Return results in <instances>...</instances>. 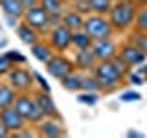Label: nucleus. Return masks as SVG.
I'll return each instance as SVG.
<instances>
[{
  "label": "nucleus",
  "mask_w": 147,
  "mask_h": 138,
  "mask_svg": "<svg viewBox=\"0 0 147 138\" xmlns=\"http://www.w3.org/2000/svg\"><path fill=\"white\" fill-rule=\"evenodd\" d=\"M30 50H31V53H33V57L37 59V61H40V63H48L50 59L53 57V48H52V44H44V43H35L33 46H30Z\"/></svg>",
  "instance_id": "nucleus-18"
},
{
  "label": "nucleus",
  "mask_w": 147,
  "mask_h": 138,
  "mask_svg": "<svg viewBox=\"0 0 147 138\" xmlns=\"http://www.w3.org/2000/svg\"><path fill=\"white\" fill-rule=\"evenodd\" d=\"M61 22L64 26L68 28V30H72V31H77V30H83V24H85V18H83V15L79 11H68V13H64L63 18H61Z\"/></svg>",
  "instance_id": "nucleus-19"
},
{
  "label": "nucleus",
  "mask_w": 147,
  "mask_h": 138,
  "mask_svg": "<svg viewBox=\"0 0 147 138\" xmlns=\"http://www.w3.org/2000/svg\"><path fill=\"white\" fill-rule=\"evenodd\" d=\"M145 57L147 55L142 52L136 44H125L119 50V59H121L123 63H127L129 66H138V64H142L145 61Z\"/></svg>",
  "instance_id": "nucleus-11"
},
{
  "label": "nucleus",
  "mask_w": 147,
  "mask_h": 138,
  "mask_svg": "<svg viewBox=\"0 0 147 138\" xmlns=\"http://www.w3.org/2000/svg\"><path fill=\"white\" fill-rule=\"evenodd\" d=\"M129 79H131V83H134V85H144L145 77L142 72H132V74H129Z\"/></svg>",
  "instance_id": "nucleus-31"
},
{
  "label": "nucleus",
  "mask_w": 147,
  "mask_h": 138,
  "mask_svg": "<svg viewBox=\"0 0 147 138\" xmlns=\"http://www.w3.org/2000/svg\"><path fill=\"white\" fill-rule=\"evenodd\" d=\"M17 35H18V39L28 46H33L35 43H39V31H37L35 28H31L28 22H22V24L17 26Z\"/></svg>",
  "instance_id": "nucleus-14"
},
{
  "label": "nucleus",
  "mask_w": 147,
  "mask_h": 138,
  "mask_svg": "<svg viewBox=\"0 0 147 138\" xmlns=\"http://www.w3.org/2000/svg\"><path fill=\"white\" fill-rule=\"evenodd\" d=\"M76 68V63H72L70 59H66L64 55H53L48 63H46V70L55 79H64L66 76H70Z\"/></svg>",
  "instance_id": "nucleus-6"
},
{
  "label": "nucleus",
  "mask_w": 147,
  "mask_h": 138,
  "mask_svg": "<svg viewBox=\"0 0 147 138\" xmlns=\"http://www.w3.org/2000/svg\"><path fill=\"white\" fill-rule=\"evenodd\" d=\"M121 101H140L142 99V94L140 92H134V90H127L121 94V98H119Z\"/></svg>",
  "instance_id": "nucleus-30"
},
{
  "label": "nucleus",
  "mask_w": 147,
  "mask_h": 138,
  "mask_svg": "<svg viewBox=\"0 0 147 138\" xmlns=\"http://www.w3.org/2000/svg\"><path fill=\"white\" fill-rule=\"evenodd\" d=\"M142 74H144V77H145V79H147V64H145V66L144 68H142V70H140Z\"/></svg>",
  "instance_id": "nucleus-37"
},
{
  "label": "nucleus",
  "mask_w": 147,
  "mask_h": 138,
  "mask_svg": "<svg viewBox=\"0 0 147 138\" xmlns=\"http://www.w3.org/2000/svg\"><path fill=\"white\" fill-rule=\"evenodd\" d=\"M0 7H2L4 15L17 17V18L24 17V13H26V9H24L20 0H0Z\"/></svg>",
  "instance_id": "nucleus-17"
},
{
  "label": "nucleus",
  "mask_w": 147,
  "mask_h": 138,
  "mask_svg": "<svg viewBox=\"0 0 147 138\" xmlns=\"http://www.w3.org/2000/svg\"><path fill=\"white\" fill-rule=\"evenodd\" d=\"M0 120H2V123L7 127L9 133H18L20 129H24V125H26L24 116L15 109V105L0 109Z\"/></svg>",
  "instance_id": "nucleus-9"
},
{
  "label": "nucleus",
  "mask_w": 147,
  "mask_h": 138,
  "mask_svg": "<svg viewBox=\"0 0 147 138\" xmlns=\"http://www.w3.org/2000/svg\"><path fill=\"white\" fill-rule=\"evenodd\" d=\"M13 68V63L7 59L6 53H0V76H7V72Z\"/></svg>",
  "instance_id": "nucleus-27"
},
{
  "label": "nucleus",
  "mask_w": 147,
  "mask_h": 138,
  "mask_svg": "<svg viewBox=\"0 0 147 138\" xmlns=\"http://www.w3.org/2000/svg\"><path fill=\"white\" fill-rule=\"evenodd\" d=\"M83 30H85L94 41H98V39H110L112 33H114V28H112V24H110V20L105 18V15H98V13L85 18Z\"/></svg>",
  "instance_id": "nucleus-3"
},
{
  "label": "nucleus",
  "mask_w": 147,
  "mask_h": 138,
  "mask_svg": "<svg viewBox=\"0 0 147 138\" xmlns=\"http://www.w3.org/2000/svg\"><path fill=\"white\" fill-rule=\"evenodd\" d=\"M6 20H7V26H9V28H17V26H18V18H17V17L6 15Z\"/></svg>",
  "instance_id": "nucleus-34"
},
{
  "label": "nucleus",
  "mask_w": 147,
  "mask_h": 138,
  "mask_svg": "<svg viewBox=\"0 0 147 138\" xmlns=\"http://www.w3.org/2000/svg\"><path fill=\"white\" fill-rule=\"evenodd\" d=\"M112 2H119V0H112Z\"/></svg>",
  "instance_id": "nucleus-39"
},
{
  "label": "nucleus",
  "mask_w": 147,
  "mask_h": 138,
  "mask_svg": "<svg viewBox=\"0 0 147 138\" xmlns=\"http://www.w3.org/2000/svg\"><path fill=\"white\" fill-rule=\"evenodd\" d=\"M72 44L76 46L77 50H88V48H92V44H94V39H92L85 30H77V31H74V35H72Z\"/></svg>",
  "instance_id": "nucleus-20"
},
{
  "label": "nucleus",
  "mask_w": 147,
  "mask_h": 138,
  "mask_svg": "<svg viewBox=\"0 0 147 138\" xmlns=\"http://www.w3.org/2000/svg\"><path fill=\"white\" fill-rule=\"evenodd\" d=\"M39 135L42 136H50V138H57V136H63L64 131L61 127V123L57 122V118H48L46 122L40 123L39 127Z\"/></svg>",
  "instance_id": "nucleus-15"
},
{
  "label": "nucleus",
  "mask_w": 147,
  "mask_h": 138,
  "mask_svg": "<svg viewBox=\"0 0 147 138\" xmlns=\"http://www.w3.org/2000/svg\"><path fill=\"white\" fill-rule=\"evenodd\" d=\"M77 99H79V103H85V105H96L98 103V94L96 92H85V94H79L77 96Z\"/></svg>",
  "instance_id": "nucleus-26"
},
{
  "label": "nucleus",
  "mask_w": 147,
  "mask_h": 138,
  "mask_svg": "<svg viewBox=\"0 0 147 138\" xmlns=\"http://www.w3.org/2000/svg\"><path fill=\"white\" fill-rule=\"evenodd\" d=\"M72 35H74L72 30H68L64 24H57L53 26L52 33H50V44L55 52H64L72 46Z\"/></svg>",
  "instance_id": "nucleus-7"
},
{
  "label": "nucleus",
  "mask_w": 147,
  "mask_h": 138,
  "mask_svg": "<svg viewBox=\"0 0 147 138\" xmlns=\"http://www.w3.org/2000/svg\"><path fill=\"white\" fill-rule=\"evenodd\" d=\"M40 6L52 17V26H57L55 22L63 18V2L61 0H40Z\"/></svg>",
  "instance_id": "nucleus-16"
},
{
  "label": "nucleus",
  "mask_w": 147,
  "mask_h": 138,
  "mask_svg": "<svg viewBox=\"0 0 147 138\" xmlns=\"http://www.w3.org/2000/svg\"><path fill=\"white\" fill-rule=\"evenodd\" d=\"M15 109L22 114V116H24L26 122H30V123H39V122H42V120H44V114L40 112V109H39V105H37L35 98H30L28 94L17 96Z\"/></svg>",
  "instance_id": "nucleus-4"
},
{
  "label": "nucleus",
  "mask_w": 147,
  "mask_h": 138,
  "mask_svg": "<svg viewBox=\"0 0 147 138\" xmlns=\"http://www.w3.org/2000/svg\"><path fill=\"white\" fill-rule=\"evenodd\" d=\"M129 68L131 66L123 63L119 55H116L110 61H98V64L94 66V76L99 83L101 90L112 92L123 83V76L129 72Z\"/></svg>",
  "instance_id": "nucleus-1"
},
{
  "label": "nucleus",
  "mask_w": 147,
  "mask_h": 138,
  "mask_svg": "<svg viewBox=\"0 0 147 138\" xmlns=\"http://www.w3.org/2000/svg\"><path fill=\"white\" fill-rule=\"evenodd\" d=\"M136 15H138V4L134 0H119L109 11V20L114 30L123 31L134 24Z\"/></svg>",
  "instance_id": "nucleus-2"
},
{
  "label": "nucleus",
  "mask_w": 147,
  "mask_h": 138,
  "mask_svg": "<svg viewBox=\"0 0 147 138\" xmlns=\"http://www.w3.org/2000/svg\"><path fill=\"white\" fill-rule=\"evenodd\" d=\"M92 52L98 61H110L118 55V46L110 39H98L92 44Z\"/></svg>",
  "instance_id": "nucleus-10"
},
{
  "label": "nucleus",
  "mask_w": 147,
  "mask_h": 138,
  "mask_svg": "<svg viewBox=\"0 0 147 138\" xmlns=\"http://www.w3.org/2000/svg\"><path fill=\"white\" fill-rule=\"evenodd\" d=\"M6 55H7V59H9L13 64H17V63H18V64L26 63V57H24L20 52H18V50H9V52H6Z\"/></svg>",
  "instance_id": "nucleus-29"
},
{
  "label": "nucleus",
  "mask_w": 147,
  "mask_h": 138,
  "mask_svg": "<svg viewBox=\"0 0 147 138\" xmlns=\"http://www.w3.org/2000/svg\"><path fill=\"white\" fill-rule=\"evenodd\" d=\"M90 9L98 15H109V11L112 9V0H88Z\"/></svg>",
  "instance_id": "nucleus-23"
},
{
  "label": "nucleus",
  "mask_w": 147,
  "mask_h": 138,
  "mask_svg": "<svg viewBox=\"0 0 147 138\" xmlns=\"http://www.w3.org/2000/svg\"><path fill=\"white\" fill-rule=\"evenodd\" d=\"M33 77H35V81L39 83V87H40V90H44V92H50V85H48V81L44 79L42 76H40V74H33Z\"/></svg>",
  "instance_id": "nucleus-32"
},
{
  "label": "nucleus",
  "mask_w": 147,
  "mask_h": 138,
  "mask_svg": "<svg viewBox=\"0 0 147 138\" xmlns=\"http://www.w3.org/2000/svg\"><path fill=\"white\" fill-rule=\"evenodd\" d=\"M136 4H142V6H147V0H134Z\"/></svg>",
  "instance_id": "nucleus-38"
},
{
  "label": "nucleus",
  "mask_w": 147,
  "mask_h": 138,
  "mask_svg": "<svg viewBox=\"0 0 147 138\" xmlns=\"http://www.w3.org/2000/svg\"><path fill=\"white\" fill-rule=\"evenodd\" d=\"M132 44H136L138 48H140L142 52L147 55V33H136V35H134V41H132Z\"/></svg>",
  "instance_id": "nucleus-28"
},
{
  "label": "nucleus",
  "mask_w": 147,
  "mask_h": 138,
  "mask_svg": "<svg viewBox=\"0 0 147 138\" xmlns=\"http://www.w3.org/2000/svg\"><path fill=\"white\" fill-rule=\"evenodd\" d=\"M127 136H131V138H140V136H144L140 131H127Z\"/></svg>",
  "instance_id": "nucleus-36"
},
{
  "label": "nucleus",
  "mask_w": 147,
  "mask_h": 138,
  "mask_svg": "<svg viewBox=\"0 0 147 138\" xmlns=\"http://www.w3.org/2000/svg\"><path fill=\"white\" fill-rule=\"evenodd\" d=\"M20 2H22V6H24V9H30L33 6H39L40 0H20Z\"/></svg>",
  "instance_id": "nucleus-33"
},
{
  "label": "nucleus",
  "mask_w": 147,
  "mask_h": 138,
  "mask_svg": "<svg viewBox=\"0 0 147 138\" xmlns=\"http://www.w3.org/2000/svg\"><path fill=\"white\" fill-rule=\"evenodd\" d=\"M61 85H63V89H66L70 92H79V90H83V77L72 72L70 76L61 79Z\"/></svg>",
  "instance_id": "nucleus-22"
},
{
  "label": "nucleus",
  "mask_w": 147,
  "mask_h": 138,
  "mask_svg": "<svg viewBox=\"0 0 147 138\" xmlns=\"http://www.w3.org/2000/svg\"><path fill=\"white\" fill-rule=\"evenodd\" d=\"M134 26H136V31H138V33H147V6L138 11L136 20H134Z\"/></svg>",
  "instance_id": "nucleus-24"
},
{
  "label": "nucleus",
  "mask_w": 147,
  "mask_h": 138,
  "mask_svg": "<svg viewBox=\"0 0 147 138\" xmlns=\"http://www.w3.org/2000/svg\"><path fill=\"white\" fill-rule=\"evenodd\" d=\"M9 135H11V133L7 131V127L4 125V123H2V120H0V138H6V136H9Z\"/></svg>",
  "instance_id": "nucleus-35"
},
{
  "label": "nucleus",
  "mask_w": 147,
  "mask_h": 138,
  "mask_svg": "<svg viewBox=\"0 0 147 138\" xmlns=\"http://www.w3.org/2000/svg\"><path fill=\"white\" fill-rule=\"evenodd\" d=\"M33 98L37 101V105H39L40 112L44 114V118H59V110H57V107H55V103H53L52 96H50V92L40 90V92H37Z\"/></svg>",
  "instance_id": "nucleus-12"
},
{
  "label": "nucleus",
  "mask_w": 147,
  "mask_h": 138,
  "mask_svg": "<svg viewBox=\"0 0 147 138\" xmlns=\"http://www.w3.org/2000/svg\"><path fill=\"white\" fill-rule=\"evenodd\" d=\"M24 22H28L31 28H35L39 33H42V31H48L50 28H52V17L48 15V11L40 6H33L30 9H26L24 13Z\"/></svg>",
  "instance_id": "nucleus-5"
},
{
  "label": "nucleus",
  "mask_w": 147,
  "mask_h": 138,
  "mask_svg": "<svg viewBox=\"0 0 147 138\" xmlns=\"http://www.w3.org/2000/svg\"><path fill=\"white\" fill-rule=\"evenodd\" d=\"M7 77H9V83H11V87L18 92H26L30 90L31 87H33V74H30V70H26V68H11V70L7 72Z\"/></svg>",
  "instance_id": "nucleus-8"
},
{
  "label": "nucleus",
  "mask_w": 147,
  "mask_h": 138,
  "mask_svg": "<svg viewBox=\"0 0 147 138\" xmlns=\"http://www.w3.org/2000/svg\"><path fill=\"white\" fill-rule=\"evenodd\" d=\"M74 63H76V68H79V70H90V68H94L98 64V59H96L92 48L77 50L76 57H74Z\"/></svg>",
  "instance_id": "nucleus-13"
},
{
  "label": "nucleus",
  "mask_w": 147,
  "mask_h": 138,
  "mask_svg": "<svg viewBox=\"0 0 147 138\" xmlns=\"http://www.w3.org/2000/svg\"><path fill=\"white\" fill-rule=\"evenodd\" d=\"M83 90L85 92H98V90H101L96 76H85L83 77Z\"/></svg>",
  "instance_id": "nucleus-25"
},
{
  "label": "nucleus",
  "mask_w": 147,
  "mask_h": 138,
  "mask_svg": "<svg viewBox=\"0 0 147 138\" xmlns=\"http://www.w3.org/2000/svg\"><path fill=\"white\" fill-rule=\"evenodd\" d=\"M15 99H17V90L13 87L0 85V109L15 105Z\"/></svg>",
  "instance_id": "nucleus-21"
}]
</instances>
